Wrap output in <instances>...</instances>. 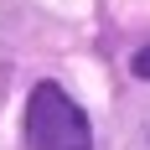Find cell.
Masks as SVG:
<instances>
[{
    "label": "cell",
    "mask_w": 150,
    "mask_h": 150,
    "mask_svg": "<svg viewBox=\"0 0 150 150\" xmlns=\"http://www.w3.org/2000/svg\"><path fill=\"white\" fill-rule=\"evenodd\" d=\"M26 140H31V150H93L88 114L57 83H42L31 93V104H26Z\"/></svg>",
    "instance_id": "obj_1"
},
{
    "label": "cell",
    "mask_w": 150,
    "mask_h": 150,
    "mask_svg": "<svg viewBox=\"0 0 150 150\" xmlns=\"http://www.w3.org/2000/svg\"><path fill=\"white\" fill-rule=\"evenodd\" d=\"M135 73L150 78V47H140V52H135Z\"/></svg>",
    "instance_id": "obj_2"
}]
</instances>
